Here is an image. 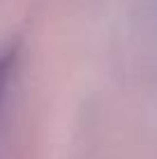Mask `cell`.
<instances>
[{
  "mask_svg": "<svg viewBox=\"0 0 157 159\" xmlns=\"http://www.w3.org/2000/svg\"><path fill=\"white\" fill-rule=\"evenodd\" d=\"M16 58H19V48L16 46H7V48L0 51V104L5 99V92H7L9 79H12Z\"/></svg>",
  "mask_w": 157,
  "mask_h": 159,
  "instance_id": "1",
  "label": "cell"
}]
</instances>
